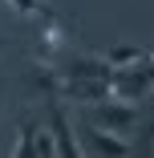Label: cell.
<instances>
[{
	"label": "cell",
	"instance_id": "cell-9",
	"mask_svg": "<svg viewBox=\"0 0 154 158\" xmlns=\"http://www.w3.org/2000/svg\"><path fill=\"white\" fill-rule=\"evenodd\" d=\"M142 102H150V110H154V85L146 89V98H142Z\"/></svg>",
	"mask_w": 154,
	"mask_h": 158
},
{
	"label": "cell",
	"instance_id": "cell-2",
	"mask_svg": "<svg viewBox=\"0 0 154 158\" xmlns=\"http://www.w3.org/2000/svg\"><path fill=\"white\" fill-rule=\"evenodd\" d=\"M53 146H57V154H65V158H77V154H81V142L73 138L69 114L57 106V98H53Z\"/></svg>",
	"mask_w": 154,
	"mask_h": 158
},
{
	"label": "cell",
	"instance_id": "cell-8",
	"mask_svg": "<svg viewBox=\"0 0 154 158\" xmlns=\"http://www.w3.org/2000/svg\"><path fill=\"white\" fill-rule=\"evenodd\" d=\"M4 4H12V8H16V12H24V16H41V12H49L45 0H4Z\"/></svg>",
	"mask_w": 154,
	"mask_h": 158
},
{
	"label": "cell",
	"instance_id": "cell-7",
	"mask_svg": "<svg viewBox=\"0 0 154 158\" xmlns=\"http://www.w3.org/2000/svg\"><path fill=\"white\" fill-rule=\"evenodd\" d=\"M12 154H16V158L37 154V126H20V142L12 146Z\"/></svg>",
	"mask_w": 154,
	"mask_h": 158
},
{
	"label": "cell",
	"instance_id": "cell-6",
	"mask_svg": "<svg viewBox=\"0 0 154 158\" xmlns=\"http://www.w3.org/2000/svg\"><path fill=\"white\" fill-rule=\"evenodd\" d=\"M142 57H146V49H134V45H118V49H110V53H106L110 65H138Z\"/></svg>",
	"mask_w": 154,
	"mask_h": 158
},
{
	"label": "cell",
	"instance_id": "cell-4",
	"mask_svg": "<svg viewBox=\"0 0 154 158\" xmlns=\"http://www.w3.org/2000/svg\"><path fill=\"white\" fill-rule=\"evenodd\" d=\"M61 81H65V77H61V69L45 65V61H41V65H33V73H28V85H33L41 98H49V102H53V98L61 102Z\"/></svg>",
	"mask_w": 154,
	"mask_h": 158
},
{
	"label": "cell",
	"instance_id": "cell-3",
	"mask_svg": "<svg viewBox=\"0 0 154 158\" xmlns=\"http://www.w3.org/2000/svg\"><path fill=\"white\" fill-rule=\"evenodd\" d=\"M37 49H41V57H53V53H61V45H65V24H61V16L49 8V12H41V28H37Z\"/></svg>",
	"mask_w": 154,
	"mask_h": 158
},
{
	"label": "cell",
	"instance_id": "cell-10",
	"mask_svg": "<svg viewBox=\"0 0 154 158\" xmlns=\"http://www.w3.org/2000/svg\"><path fill=\"white\" fill-rule=\"evenodd\" d=\"M0 49H4V41H0Z\"/></svg>",
	"mask_w": 154,
	"mask_h": 158
},
{
	"label": "cell",
	"instance_id": "cell-1",
	"mask_svg": "<svg viewBox=\"0 0 154 158\" xmlns=\"http://www.w3.org/2000/svg\"><path fill=\"white\" fill-rule=\"evenodd\" d=\"M89 122H94V126H106V130H114V134H126L130 126L138 122V110H134V102L102 98L94 110H89Z\"/></svg>",
	"mask_w": 154,
	"mask_h": 158
},
{
	"label": "cell",
	"instance_id": "cell-5",
	"mask_svg": "<svg viewBox=\"0 0 154 158\" xmlns=\"http://www.w3.org/2000/svg\"><path fill=\"white\" fill-rule=\"evenodd\" d=\"M81 150H98V154H126V138H114V130H106V126H94L89 122V138Z\"/></svg>",
	"mask_w": 154,
	"mask_h": 158
}]
</instances>
